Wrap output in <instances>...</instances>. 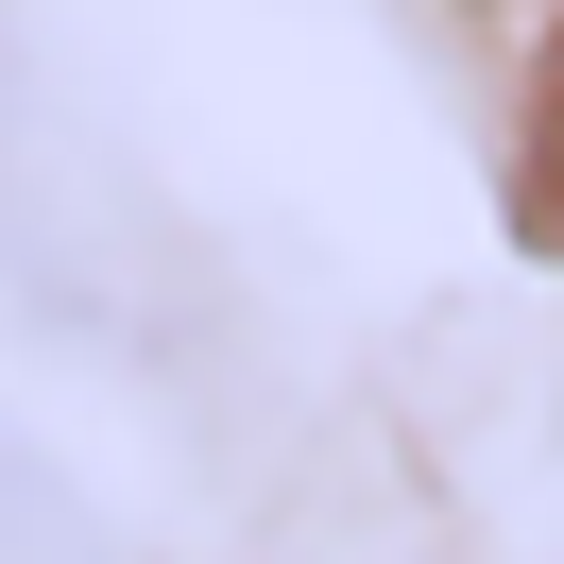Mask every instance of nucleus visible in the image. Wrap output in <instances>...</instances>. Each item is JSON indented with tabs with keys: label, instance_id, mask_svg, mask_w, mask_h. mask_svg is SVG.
<instances>
[{
	"label": "nucleus",
	"instance_id": "1",
	"mask_svg": "<svg viewBox=\"0 0 564 564\" xmlns=\"http://www.w3.org/2000/svg\"><path fill=\"white\" fill-rule=\"evenodd\" d=\"M86 547V513H69V479H52L18 427H0V564H69Z\"/></svg>",
	"mask_w": 564,
	"mask_h": 564
}]
</instances>
